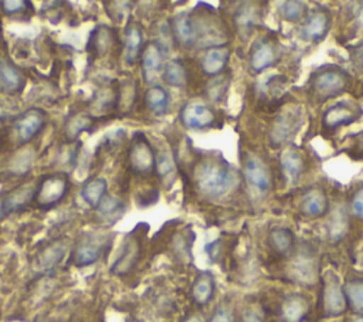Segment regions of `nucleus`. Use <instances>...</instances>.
<instances>
[{
  "mask_svg": "<svg viewBox=\"0 0 363 322\" xmlns=\"http://www.w3.org/2000/svg\"><path fill=\"white\" fill-rule=\"evenodd\" d=\"M196 186L201 196L210 200L225 197L238 183L237 172L224 160L204 159L196 167Z\"/></svg>",
  "mask_w": 363,
  "mask_h": 322,
  "instance_id": "f257e3e1",
  "label": "nucleus"
},
{
  "mask_svg": "<svg viewBox=\"0 0 363 322\" xmlns=\"http://www.w3.org/2000/svg\"><path fill=\"white\" fill-rule=\"evenodd\" d=\"M347 72L336 65L320 67L311 77L312 94L319 101H326L343 94L347 88Z\"/></svg>",
  "mask_w": 363,
  "mask_h": 322,
  "instance_id": "f03ea898",
  "label": "nucleus"
},
{
  "mask_svg": "<svg viewBox=\"0 0 363 322\" xmlns=\"http://www.w3.org/2000/svg\"><path fill=\"white\" fill-rule=\"evenodd\" d=\"M68 186L69 180L68 176L64 173H54L43 177L35 187V204L44 210L57 206L65 197Z\"/></svg>",
  "mask_w": 363,
  "mask_h": 322,
  "instance_id": "7ed1b4c3",
  "label": "nucleus"
},
{
  "mask_svg": "<svg viewBox=\"0 0 363 322\" xmlns=\"http://www.w3.org/2000/svg\"><path fill=\"white\" fill-rule=\"evenodd\" d=\"M346 309L347 302L343 292V285L335 272L328 271L323 277L322 287V313L326 318H335L343 315Z\"/></svg>",
  "mask_w": 363,
  "mask_h": 322,
  "instance_id": "20e7f679",
  "label": "nucleus"
},
{
  "mask_svg": "<svg viewBox=\"0 0 363 322\" xmlns=\"http://www.w3.org/2000/svg\"><path fill=\"white\" fill-rule=\"evenodd\" d=\"M156 155L143 133H135L129 148V166L138 174H147L155 169Z\"/></svg>",
  "mask_w": 363,
  "mask_h": 322,
  "instance_id": "39448f33",
  "label": "nucleus"
},
{
  "mask_svg": "<svg viewBox=\"0 0 363 322\" xmlns=\"http://www.w3.org/2000/svg\"><path fill=\"white\" fill-rule=\"evenodd\" d=\"M216 121L214 111L200 101H190L180 109V122L187 129H208L214 126Z\"/></svg>",
  "mask_w": 363,
  "mask_h": 322,
  "instance_id": "423d86ee",
  "label": "nucleus"
},
{
  "mask_svg": "<svg viewBox=\"0 0 363 322\" xmlns=\"http://www.w3.org/2000/svg\"><path fill=\"white\" fill-rule=\"evenodd\" d=\"M109 241L96 234H85L72 251V261L77 267L95 264L104 254Z\"/></svg>",
  "mask_w": 363,
  "mask_h": 322,
  "instance_id": "0eeeda50",
  "label": "nucleus"
},
{
  "mask_svg": "<svg viewBox=\"0 0 363 322\" xmlns=\"http://www.w3.org/2000/svg\"><path fill=\"white\" fill-rule=\"evenodd\" d=\"M35 182H27L10 193H7L0 201V218H4L13 213L24 210L31 201H34Z\"/></svg>",
  "mask_w": 363,
  "mask_h": 322,
  "instance_id": "6e6552de",
  "label": "nucleus"
},
{
  "mask_svg": "<svg viewBox=\"0 0 363 322\" xmlns=\"http://www.w3.org/2000/svg\"><path fill=\"white\" fill-rule=\"evenodd\" d=\"M47 115L40 108H30L23 112L14 122V131L21 143H27L38 135V132L44 128Z\"/></svg>",
  "mask_w": 363,
  "mask_h": 322,
  "instance_id": "1a4fd4ad",
  "label": "nucleus"
},
{
  "mask_svg": "<svg viewBox=\"0 0 363 322\" xmlns=\"http://www.w3.org/2000/svg\"><path fill=\"white\" fill-rule=\"evenodd\" d=\"M170 30L173 38L183 47L189 48L199 43V26L193 13L180 11L172 18Z\"/></svg>",
  "mask_w": 363,
  "mask_h": 322,
  "instance_id": "9d476101",
  "label": "nucleus"
},
{
  "mask_svg": "<svg viewBox=\"0 0 363 322\" xmlns=\"http://www.w3.org/2000/svg\"><path fill=\"white\" fill-rule=\"evenodd\" d=\"M244 177L248 186L258 193H265L271 189V173L267 165L258 156L250 155L244 160Z\"/></svg>",
  "mask_w": 363,
  "mask_h": 322,
  "instance_id": "9b49d317",
  "label": "nucleus"
},
{
  "mask_svg": "<svg viewBox=\"0 0 363 322\" xmlns=\"http://www.w3.org/2000/svg\"><path fill=\"white\" fill-rule=\"evenodd\" d=\"M362 115V109L352 106L347 102H336L329 106L322 115V125L328 131H335L340 126L350 125L357 121Z\"/></svg>",
  "mask_w": 363,
  "mask_h": 322,
  "instance_id": "f8f14e48",
  "label": "nucleus"
},
{
  "mask_svg": "<svg viewBox=\"0 0 363 322\" xmlns=\"http://www.w3.org/2000/svg\"><path fill=\"white\" fill-rule=\"evenodd\" d=\"M140 255V240L135 234H129L121 247V251L111 267L115 275H126L133 270Z\"/></svg>",
  "mask_w": 363,
  "mask_h": 322,
  "instance_id": "ddd939ff",
  "label": "nucleus"
},
{
  "mask_svg": "<svg viewBox=\"0 0 363 322\" xmlns=\"http://www.w3.org/2000/svg\"><path fill=\"white\" fill-rule=\"evenodd\" d=\"M299 113L295 111H285L279 113L269 131V140L274 146H279L294 135L299 126Z\"/></svg>",
  "mask_w": 363,
  "mask_h": 322,
  "instance_id": "4468645a",
  "label": "nucleus"
},
{
  "mask_svg": "<svg viewBox=\"0 0 363 322\" xmlns=\"http://www.w3.org/2000/svg\"><path fill=\"white\" fill-rule=\"evenodd\" d=\"M142 61V75L145 82H152L157 78L159 72L163 70V48L156 43L150 41L140 54Z\"/></svg>",
  "mask_w": 363,
  "mask_h": 322,
  "instance_id": "2eb2a0df",
  "label": "nucleus"
},
{
  "mask_svg": "<svg viewBox=\"0 0 363 322\" xmlns=\"http://www.w3.org/2000/svg\"><path fill=\"white\" fill-rule=\"evenodd\" d=\"M289 275L302 285L311 287L318 281L316 261L308 254H299L289 265Z\"/></svg>",
  "mask_w": 363,
  "mask_h": 322,
  "instance_id": "dca6fc26",
  "label": "nucleus"
},
{
  "mask_svg": "<svg viewBox=\"0 0 363 322\" xmlns=\"http://www.w3.org/2000/svg\"><path fill=\"white\" fill-rule=\"evenodd\" d=\"M279 165H281V172L285 180L291 184L298 183L301 176L303 174L305 170V160L302 153L295 148H286L279 157Z\"/></svg>",
  "mask_w": 363,
  "mask_h": 322,
  "instance_id": "f3484780",
  "label": "nucleus"
},
{
  "mask_svg": "<svg viewBox=\"0 0 363 322\" xmlns=\"http://www.w3.org/2000/svg\"><path fill=\"white\" fill-rule=\"evenodd\" d=\"M143 33L139 24L129 23L123 34V60L128 65H133L142 54Z\"/></svg>",
  "mask_w": 363,
  "mask_h": 322,
  "instance_id": "a211bd4d",
  "label": "nucleus"
},
{
  "mask_svg": "<svg viewBox=\"0 0 363 322\" xmlns=\"http://www.w3.org/2000/svg\"><path fill=\"white\" fill-rule=\"evenodd\" d=\"M309 313V301L301 294L288 295L281 305V319L284 322H303Z\"/></svg>",
  "mask_w": 363,
  "mask_h": 322,
  "instance_id": "6ab92c4d",
  "label": "nucleus"
},
{
  "mask_svg": "<svg viewBox=\"0 0 363 322\" xmlns=\"http://www.w3.org/2000/svg\"><path fill=\"white\" fill-rule=\"evenodd\" d=\"M277 61V52L272 43L267 38L257 41L252 45L250 55V65L255 72H261L274 65Z\"/></svg>",
  "mask_w": 363,
  "mask_h": 322,
  "instance_id": "aec40b11",
  "label": "nucleus"
},
{
  "mask_svg": "<svg viewBox=\"0 0 363 322\" xmlns=\"http://www.w3.org/2000/svg\"><path fill=\"white\" fill-rule=\"evenodd\" d=\"M329 28V14L325 10H315L311 16L306 17V21L302 28V35L308 41L319 43L325 38Z\"/></svg>",
  "mask_w": 363,
  "mask_h": 322,
  "instance_id": "412c9836",
  "label": "nucleus"
},
{
  "mask_svg": "<svg viewBox=\"0 0 363 322\" xmlns=\"http://www.w3.org/2000/svg\"><path fill=\"white\" fill-rule=\"evenodd\" d=\"M230 58V51L225 47H211L208 48L200 61L201 70L210 77H217L223 72Z\"/></svg>",
  "mask_w": 363,
  "mask_h": 322,
  "instance_id": "4be33fe9",
  "label": "nucleus"
},
{
  "mask_svg": "<svg viewBox=\"0 0 363 322\" xmlns=\"http://www.w3.org/2000/svg\"><path fill=\"white\" fill-rule=\"evenodd\" d=\"M299 210L305 217L309 218H318L323 216L328 210V200L325 193L318 189L308 191L299 204Z\"/></svg>",
  "mask_w": 363,
  "mask_h": 322,
  "instance_id": "5701e85b",
  "label": "nucleus"
},
{
  "mask_svg": "<svg viewBox=\"0 0 363 322\" xmlns=\"http://www.w3.org/2000/svg\"><path fill=\"white\" fill-rule=\"evenodd\" d=\"M259 18H261L259 9L257 7L255 3H241L233 17L237 30L241 33H248V34L257 26Z\"/></svg>",
  "mask_w": 363,
  "mask_h": 322,
  "instance_id": "b1692460",
  "label": "nucleus"
},
{
  "mask_svg": "<svg viewBox=\"0 0 363 322\" xmlns=\"http://www.w3.org/2000/svg\"><path fill=\"white\" fill-rule=\"evenodd\" d=\"M24 77L20 70L6 60H0V88L9 94L23 89Z\"/></svg>",
  "mask_w": 363,
  "mask_h": 322,
  "instance_id": "393cba45",
  "label": "nucleus"
},
{
  "mask_svg": "<svg viewBox=\"0 0 363 322\" xmlns=\"http://www.w3.org/2000/svg\"><path fill=\"white\" fill-rule=\"evenodd\" d=\"M113 40H115L113 30L105 24H101L95 27L89 34L88 50L95 52L96 55H105L113 45Z\"/></svg>",
  "mask_w": 363,
  "mask_h": 322,
  "instance_id": "a878e982",
  "label": "nucleus"
},
{
  "mask_svg": "<svg viewBox=\"0 0 363 322\" xmlns=\"http://www.w3.org/2000/svg\"><path fill=\"white\" fill-rule=\"evenodd\" d=\"M214 289L216 284L213 275L210 272H200L191 285L193 301L200 306L207 305L214 295Z\"/></svg>",
  "mask_w": 363,
  "mask_h": 322,
  "instance_id": "bb28decb",
  "label": "nucleus"
},
{
  "mask_svg": "<svg viewBox=\"0 0 363 322\" xmlns=\"http://www.w3.org/2000/svg\"><path fill=\"white\" fill-rule=\"evenodd\" d=\"M106 189L108 183L104 177H92L84 183L81 197L91 209H96L102 197L106 194Z\"/></svg>",
  "mask_w": 363,
  "mask_h": 322,
  "instance_id": "cd10ccee",
  "label": "nucleus"
},
{
  "mask_svg": "<svg viewBox=\"0 0 363 322\" xmlns=\"http://www.w3.org/2000/svg\"><path fill=\"white\" fill-rule=\"evenodd\" d=\"M268 243H269L271 248L275 252H278L281 255H286L294 248L295 237H294V233L289 228L275 227L268 234Z\"/></svg>",
  "mask_w": 363,
  "mask_h": 322,
  "instance_id": "c85d7f7f",
  "label": "nucleus"
},
{
  "mask_svg": "<svg viewBox=\"0 0 363 322\" xmlns=\"http://www.w3.org/2000/svg\"><path fill=\"white\" fill-rule=\"evenodd\" d=\"M64 254H65V245L62 243L51 244L37 255L35 267L43 272L51 271L61 262Z\"/></svg>",
  "mask_w": 363,
  "mask_h": 322,
  "instance_id": "c756f323",
  "label": "nucleus"
},
{
  "mask_svg": "<svg viewBox=\"0 0 363 322\" xmlns=\"http://www.w3.org/2000/svg\"><path fill=\"white\" fill-rule=\"evenodd\" d=\"M145 104L146 106L156 115H162L167 111L170 98L167 91L160 85H152L145 92Z\"/></svg>",
  "mask_w": 363,
  "mask_h": 322,
  "instance_id": "7c9ffc66",
  "label": "nucleus"
},
{
  "mask_svg": "<svg viewBox=\"0 0 363 322\" xmlns=\"http://www.w3.org/2000/svg\"><path fill=\"white\" fill-rule=\"evenodd\" d=\"M96 210H98V213H99V216L102 218L108 220L112 224L116 220H119L122 217V214L125 213V204H123V201L121 199L106 193L102 197V200L99 201Z\"/></svg>",
  "mask_w": 363,
  "mask_h": 322,
  "instance_id": "2f4dec72",
  "label": "nucleus"
},
{
  "mask_svg": "<svg viewBox=\"0 0 363 322\" xmlns=\"http://www.w3.org/2000/svg\"><path fill=\"white\" fill-rule=\"evenodd\" d=\"M347 306L354 312L363 313V278H349L343 284Z\"/></svg>",
  "mask_w": 363,
  "mask_h": 322,
  "instance_id": "473e14b6",
  "label": "nucleus"
},
{
  "mask_svg": "<svg viewBox=\"0 0 363 322\" xmlns=\"http://www.w3.org/2000/svg\"><path fill=\"white\" fill-rule=\"evenodd\" d=\"M91 126H92V118L88 113L77 112L67 119L64 132L68 140H77L82 132L91 131Z\"/></svg>",
  "mask_w": 363,
  "mask_h": 322,
  "instance_id": "72a5a7b5",
  "label": "nucleus"
},
{
  "mask_svg": "<svg viewBox=\"0 0 363 322\" xmlns=\"http://www.w3.org/2000/svg\"><path fill=\"white\" fill-rule=\"evenodd\" d=\"M163 79L170 87H184L187 84V70L180 60L169 61L163 67Z\"/></svg>",
  "mask_w": 363,
  "mask_h": 322,
  "instance_id": "f704fd0d",
  "label": "nucleus"
},
{
  "mask_svg": "<svg viewBox=\"0 0 363 322\" xmlns=\"http://www.w3.org/2000/svg\"><path fill=\"white\" fill-rule=\"evenodd\" d=\"M279 14L288 21H299L306 17L308 7L303 1H284L278 7Z\"/></svg>",
  "mask_w": 363,
  "mask_h": 322,
  "instance_id": "c9c22d12",
  "label": "nucleus"
},
{
  "mask_svg": "<svg viewBox=\"0 0 363 322\" xmlns=\"http://www.w3.org/2000/svg\"><path fill=\"white\" fill-rule=\"evenodd\" d=\"M347 231V218L342 211H336L329 223V237L333 243L342 240Z\"/></svg>",
  "mask_w": 363,
  "mask_h": 322,
  "instance_id": "e433bc0d",
  "label": "nucleus"
},
{
  "mask_svg": "<svg viewBox=\"0 0 363 322\" xmlns=\"http://www.w3.org/2000/svg\"><path fill=\"white\" fill-rule=\"evenodd\" d=\"M155 169L156 173L160 179H170L173 180V174H174V163L172 160V157L167 153H160L159 156H156V163H155Z\"/></svg>",
  "mask_w": 363,
  "mask_h": 322,
  "instance_id": "4c0bfd02",
  "label": "nucleus"
},
{
  "mask_svg": "<svg viewBox=\"0 0 363 322\" xmlns=\"http://www.w3.org/2000/svg\"><path fill=\"white\" fill-rule=\"evenodd\" d=\"M0 4H1V10L7 16L21 14L31 7V4L26 0H9V1H1Z\"/></svg>",
  "mask_w": 363,
  "mask_h": 322,
  "instance_id": "58836bf2",
  "label": "nucleus"
},
{
  "mask_svg": "<svg viewBox=\"0 0 363 322\" xmlns=\"http://www.w3.org/2000/svg\"><path fill=\"white\" fill-rule=\"evenodd\" d=\"M112 7H106V13L109 14V17L115 21H121L126 17L128 11L130 10V3L129 1H111V3H106Z\"/></svg>",
  "mask_w": 363,
  "mask_h": 322,
  "instance_id": "ea45409f",
  "label": "nucleus"
},
{
  "mask_svg": "<svg viewBox=\"0 0 363 322\" xmlns=\"http://www.w3.org/2000/svg\"><path fill=\"white\" fill-rule=\"evenodd\" d=\"M208 322H235L234 311L227 305H220L214 309Z\"/></svg>",
  "mask_w": 363,
  "mask_h": 322,
  "instance_id": "a19ab883",
  "label": "nucleus"
},
{
  "mask_svg": "<svg viewBox=\"0 0 363 322\" xmlns=\"http://www.w3.org/2000/svg\"><path fill=\"white\" fill-rule=\"evenodd\" d=\"M350 211L356 218L363 220V187H359L350 199Z\"/></svg>",
  "mask_w": 363,
  "mask_h": 322,
  "instance_id": "79ce46f5",
  "label": "nucleus"
},
{
  "mask_svg": "<svg viewBox=\"0 0 363 322\" xmlns=\"http://www.w3.org/2000/svg\"><path fill=\"white\" fill-rule=\"evenodd\" d=\"M241 322H264V316H262L259 309H257L254 306H250V308L242 311Z\"/></svg>",
  "mask_w": 363,
  "mask_h": 322,
  "instance_id": "37998d69",
  "label": "nucleus"
},
{
  "mask_svg": "<svg viewBox=\"0 0 363 322\" xmlns=\"http://www.w3.org/2000/svg\"><path fill=\"white\" fill-rule=\"evenodd\" d=\"M352 60H353L356 67L359 65V67L363 68V43L354 47V50L352 52Z\"/></svg>",
  "mask_w": 363,
  "mask_h": 322,
  "instance_id": "c03bdc74",
  "label": "nucleus"
},
{
  "mask_svg": "<svg viewBox=\"0 0 363 322\" xmlns=\"http://www.w3.org/2000/svg\"><path fill=\"white\" fill-rule=\"evenodd\" d=\"M184 322H206L200 313H191Z\"/></svg>",
  "mask_w": 363,
  "mask_h": 322,
  "instance_id": "a18cd8bd",
  "label": "nucleus"
},
{
  "mask_svg": "<svg viewBox=\"0 0 363 322\" xmlns=\"http://www.w3.org/2000/svg\"><path fill=\"white\" fill-rule=\"evenodd\" d=\"M350 322H363V315H357L350 319Z\"/></svg>",
  "mask_w": 363,
  "mask_h": 322,
  "instance_id": "49530a36",
  "label": "nucleus"
},
{
  "mask_svg": "<svg viewBox=\"0 0 363 322\" xmlns=\"http://www.w3.org/2000/svg\"><path fill=\"white\" fill-rule=\"evenodd\" d=\"M41 322H44V321H41Z\"/></svg>",
  "mask_w": 363,
  "mask_h": 322,
  "instance_id": "de8ad7c7",
  "label": "nucleus"
}]
</instances>
